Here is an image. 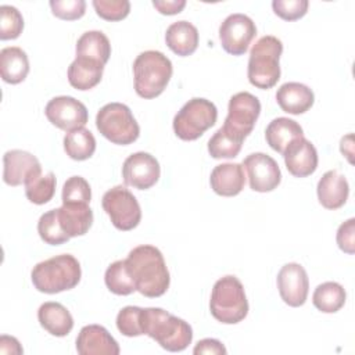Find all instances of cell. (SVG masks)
Wrapping results in <instances>:
<instances>
[{"mask_svg": "<svg viewBox=\"0 0 355 355\" xmlns=\"http://www.w3.org/2000/svg\"><path fill=\"white\" fill-rule=\"evenodd\" d=\"M126 263L133 277L136 291L144 297L157 298L166 293L171 283L169 270L166 268L162 252L150 244L135 247Z\"/></svg>", "mask_w": 355, "mask_h": 355, "instance_id": "obj_1", "label": "cell"}, {"mask_svg": "<svg viewBox=\"0 0 355 355\" xmlns=\"http://www.w3.org/2000/svg\"><path fill=\"white\" fill-rule=\"evenodd\" d=\"M140 326L143 334L171 352L186 349L193 340L191 326L162 308H141Z\"/></svg>", "mask_w": 355, "mask_h": 355, "instance_id": "obj_2", "label": "cell"}, {"mask_svg": "<svg viewBox=\"0 0 355 355\" xmlns=\"http://www.w3.org/2000/svg\"><path fill=\"white\" fill-rule=\"evenodd\" d=\"M80 276V263L71 254H61L42 261L31 272L35 288L46 294H57L76 287Z\"/></svg>", "mask_w": 355, "mask_h": 355, "instance_id": "obj_3", "label": "cell"}, {"mask_svg": "<svg viewBox=\"0 0 355 355\" xmlns=\"http://www.w3.org/2000/svg\"><path fill=\"white\" fill-rule=\"evenodd\" d=\"M172 62L161 51L140 53L133 62L135 90L141 98L158 97L172 78Z\"/></svg>", "mask_w": 355, "mask_h": 355, "instance_id": "obj_4", "label": "cell"}, {"mask_svg": "<svg viewBox=\"0 0 355 355\" xmlns=\"http://www.w3.org/2000/svg\"><path fill=\"white\" fill-rule=\"evenodd\" d=\"M283 53V43L276 36L268 35L257 40L250 51L247 76L252 86L270 89L280 79L279 60Z\"/></svg>", "mask_w": 355, "mask_h": 355, "instance_id": "obj_5", "label": "cell"}, {"mask_svg": "<svg viewBox=\"0 0 355 355\" xmlns=\"http://www.w3.org/2000/svg\"><path fill=\"white\" fill-rule=\"evenodd\" d=\"M211 315L220 323L236 324L248 313V301L241 282L232 275L223 276L214 284L209 300Z\"/></svg>", "mask_w": 355, "mask_h": 355, "instance_id": "obj_6", "label": "cell"}, {"mask_svg": "<svg viewBox=\"0 0 355 355\" xmlns=\"http://www.w3.org/2000/svg\"><path fill=\"white\" fill-rule=\"evenodd\" d=\"M97 130L111 143L128 146L140 136V128L130 108L122 103H110L96 115Z\"/></svg>", "mask_w": 355, "mask_h": 355, "instance_id": "obj_7", "label": "cell"}, {"mask_svg": "<svg viewBox=\"0 0 355 355\" xmlns=\"http://www.w3.org/2000/svg\"><path fill=\"white\" fill-rule=\"evenodd\" d=\"M218 110L215 104L207 98L194 97L189 100L173 118L175 135L184 140L193 141L204 135V132L215 125Z\"/></svg>", "mask_w": 355, "mask_h": 355, "instance_id": "obj_8", "label": "cell"}, {"mask_svg": "<svg viewBox=\"0 0 355 355\" xmlns=\"http://www.w3.org/2000/svg\"><path fill=\"white\" fill-rule=\"evenodd\" d=\"M101 205L118 230L128 232L140 223L141 209L139 201L123 186H115L105 191Z\"/></svg>", "mask_w": 355, "mask_h": 355, "instance_id": "obj_9", "label": "cell"}, {"mask_svg": "<svg viewBox=\"0 0 355 355\" xmlns=\"http://www.w3.org/2000/svg\"><path fill=\"white\" fill-rule=\"evenodd\" d=\"M259 114L261 103L254 94L248 92L236 93L229 100L227 116L223 128L233 132L239 137L245 139L252 132Z\"/></svg>", "mask_w": 355, "mask_h": 355, "instance_id": "obj_10", "label": "cell"}, {"mask_svg": "<svg viewBox=\"0 0 355 355\" xmlns=\"http://www.w3.org/2000/svg\"><path fill=\"white\" fill-rule=\"evenodd\" d=\"M257 35L254 21L244 14H230L219 26V40L223 50L232 55H243Z\"/></svg>", "mask_w": 355, "mask_h": 355, "instance_id": "obj_11", "label": "cell"}, {"mask_svg": "<svg viewBox=\"0 0 355 355\" xmlns=\"http://www.w3.org/2000/svg\"><path fill=\"white\" fill-rule=\"evenodd\" d=\"M44 114L54 126L65 132L83 128L89 118L86 105L71 96L51 98L44 108Z\"/></svg>", "mask_w": 355, "mask_h": 355, "instance_id": "obj_12", "label": "cell"}, {"mask_svg": "<svg viewBox=\"0 0 355 355\" xmlns=\"http://www.w3.org/2000/svg\"><path fill=\"white\" fill-rule=\"evenodd\" d=\"M241 165L247 171L248 183L254 191H272L282 182V172L277 162L265 153L247 155Z\"/></svg>", "mask_w": 355, "mask_h": 355, "instance_id": "obj_13", "label": "cell"}, {"mask_svg": "<svg viewBox=\"0 0 355 355\" xmlns=\"http://www.w3.org/2000/svg\"><path fill=\"white\" fill-rule=\"evenodd\" d=\"M161 175V168L155 157L139 151L129 155L122 165V178L128 186L139 190L153 187Z\"/></svg>", "mask_w": 355, "mask_h": 355, "instance_id": "obj_14", "label": "cell"}, {"mask_svg": "<svg viewBox=\"0 0 355 355\" xmlns=\"http://www.w3.org/2000/svg\"><path fill=\"white\" fill-rule=\"evenodd\" d=\"M277 288L282 300L288 306L304 305L309 291V280L304 266L295 262L282 266L277 273Z\"/></svg>", "mask_w": 355, "mask_h": 355, "instance_id": "obj_15", "label": "cell"}, {"mask_svg": "<svg viewBox=\"0 0 355 355\" xmlns=\"http://www.w3.org/2000/svg\"><path fill=\"white\" fill-rule=\"evenodd\" d=\"M42 173L39 159L24 150H10L3 157V180L8 186L25 184L31 178Z\"/></svg>", "mask_w": 355, "mask_h": 355, "instance_id": "obj_16", "label": "cell"}, {"mask_svg": "<svg viewBox=\"0 0 355 355\" xmlns=\"http://www.w3.org/2000/svg\"><path fill=\"white\" fill-rule=\"evenodd\" d=\"M76 351L80 355H118L121 349L105 327L87 324L76 337Z\"/></svg>", "mask_w": 355, "mask_h": 355, "instance_id": "obj_17", "label": "cell"}, {"mask_svg": "<svg viewBox=\"0 0 355 355\" xmlns=\"http://www.w3.org/2000/svg\"><path fill=\"white\" fill-rule=\"evenodd\" d=\"M287 171L295 178H306L318 168V151L305 137L294 140L283 153Z\"/></svg>", "mask_w": 355, "mask_h": 355, "instance_id": "obj_18", "label": "cell"}, {"mask_svg": "<svg viewBox=\"0 0 355 355\" xmlns=\"http://www.w3.org/2000/svg\"><path fill=\"white\" fill-rule=\"evenodd\" d=\"M318 200L326 209L341 208L348 198L349 184L344 175L337 171H327L318 182Z\"/></svg>", "mask_w": 355, "mask_h": 355, "instance_id": "obj_19", "label": "cell"}, {"mask_svg": "<svg viewBox=\"0 0 355 355\" xmlns=\"http://www.w3.org/2000/svg\"><path fill=\"white\" fill-rule=\"evenodd\" d=\"M212 190L222 197L237 196L245 184L244 168L241 164L226 162L216 165L209 178Z\"/></svg>", "mask_w": 355, "mask_h": 355, "instance_id": "obj_20", "label": "cell"}, {"mask_svg": "<svg viewBox=\"0 0 355 355\" xmlns=\"http://www.w3.org/2000/svg\"><path fill=\"white\" fill-rule=\"evenodd\" d=\"M276 101L284 112L300 115L306 112L313 105L315 94L304 83L287 82L277 89Z\"/></svg>", "mask_w": 355, "mask_h": 355, "instance_id": "obj_21", "label": "cell"}, {"mask_svg": "<svg viewBox=\"0 0 355 355\" xmlns=\"http://www.w3.org/2000/svg\"><path fill=\"white\" fill-rule=\"evenodd\" d=\"M37 319L40 326L55 337H65L73 327V318L71 312L60 302H44L39 306Z\"/></svg>", "mask_w": 355, "mask_h": 355, "instance_id": "obj_22", "label": "cell"}, {"mask_svg": "<svg viewBox=\"0 0 355 355\" xmlns=\"http://www.w3.org/2000/svg\"><path fill=\"white\" fill-rule=\"evenodd\" d=\"M304 137V130L294 119L279 116L275 118L265 130V139L269 147L283 155L286 148L297 139Z\"/></svg>", "mask_w": 355, "mask_h": 355, "instance_id": "obj_23", "label": "cell"}, {"mask_svg": "<svg viewBox=\"0 0 355 355\" xmlns=\"http://www.w3.org/2000/svg\"><path fill=\"white\" fill-rule=\"evenodd\" d=\"M198 31L189 21H178L168 26L165 33L166 46L180 57L191 55L198 47Z\"/></svg>", "mask_w": 355, "mask_h": 355, "instance_id": "obj_24", "label": "cell"}, {"mask_svg": "<svg viewBox=\"0 0 355 355\" xmlns=\"http://www.w3.org/2000/svg\"><path fill=\"white\" fill-rule=\"evenodd\" d=\"M64 232L69 237L83 236L93 223V211L89 204H62L57 208Z\"/></svg>", "mask_w": 355, "mask_h": 355, "instance_id": "obj_25", "label": "cell"}, {"mask_svg": "<svg viewBox=\"0 0 355 355\" xmlns=\"http://www.w3.org/2000/svg\"><path fill=\"white\" fill-rule=\"evenodd\" d=\"M29 72V60L21 47H4L0 51V73L6 83L17 85L25 80Z\"/></svg>", "mask_w": 355, "mask_h": 355, "instance_id": "obj_26", "label": "cell"}, {"mask_svg": "<svg viewBox=\"0 0 355 355\" xmlns=\"http://www.w3.org/2000/svg\"><path fill=\"white\" fill-rule=\"evenodd\" d=\"M103 71V64L89 58L76 57L68 67V82L78 90H89L100 83Z\"/></svg>", "mask_w": 355, "mask_h": 355, "instance_id": "obj_27", "label": "cell"}, {"mask_svg": "<svg viewBox=\"0 0 355 355\" xmlns=\"http://www.w3.org/2000/svg\"><path fill=\"white\" fill-rule=\"evenodd\" d=\"M76 57L89 58L103 65L111 55V44L108 37L100 31H87L76 42Z\"/></svg>", "mask_w": 355, "mask_h": 355, "instance_id": "obj_28", "label": "cell"}, {"mask_svg": "<svg viewBox=\"0 0 355 355\" xmlns=\"http://www.w3.org/2000/svg\"><path fill=\"white\" fill-rule=\"evenodd\" d=\"M345 290L337 282H324L319 284L312 295L315 308L323 313H334L345 304Z\"/></svg>", "mask_w": 355, "mask_h": 355, "instance_id": "obj_29", "label": "cell"}, {"mask_svg": "<svg viewBox=\"0 0 355 355\" xmlns=\"http://www.w3.org/2000/svg\"><path fill=\"white\" fill-rule=\"evenodd\" d=\"M64 150L75 161L89 159L96 151V139L89 129L78 128L65 135Z\"/></svg>", "mask_w": 355, "mask_h": 355, "instance_id": "obj_30", "label": "cell"}, {"mask_svg": "<svg viewBox=\"0 0 355 355\" xmlns=\"http://www.w3.org/2000/svg\"><path fill=\"white\" fill-rule=\"evenodd\" d=\"M243 141L244 139L222 126L208 140V153L215 159L234 158L239 155Z\"/></svg>", "mask_w": 355, "mask_h": 355, "instance_id": "obj_31", "label": "cell"}, {"mask_svg": "<svg viewBox=\"0 0 355 355\" xmlns=\"http://www.w3.org/2000/svg\"><path fill=\"white\" fill-rule=\"evenodd\" d=\"M104 282L107 288L116 295H129L136 291V286L129 272L126 259L112 262L105 270Z\"/></svg>", "mask_w": 355, "mask_h": 355, "instance_id": "obj_32", "label": "cell"}, {"mask_svg": "<svg viewBox=\"0 0 355 355\" xmlns=\"http://www.w3.org/2000/svg\"><path fill=\"white\" fill-rule=\"evenodd\" d=\"M55 176L53 172H47L46 175L39 173L31 178L24 184L26 198L36 205H43L49 202L55 193Z\"/></svg>", "mask_w": 355, "mask_h": 355, "instance_id": "obj_33", "label": "cell"}, {"mask_svg": "<svg viewBox=\"0 0 355 355\" xmlns=\"http://www.w3.org/2000/svg\"><path fill=\"white\" fill-rule=\"evenodd\" d=\"M37 233L40 239L50 245H60L67 243L71 237L64 232L57 208L44 212L37 222Z\"/></svg>", "mask_w": 355, "mask_h": 355, "instance_id": "obj_34", "label": "cell"}, {"mask_svg": "<svg viewBox=\"0 0 355 355\" xmlns=\"http://www.w3.org/2000/svg\"><path fill=\"white\" fill-rule=\"evenodd\" d=\"M92 189L89 182L82 176H71L62 187V204H89Z\"/></svg>", "mask_w": 355, "mask_h": 355, "instance_id": "obj_35", "label": "cell"}, {"mask_svg": "<svg viewBox=\"0 0 355 355\" xmlns=\"http://www.w3.org/2000/svg\"><path fill=\"white\" fill-rule=\"evenodd\" d=\"M24 29V18L21 12L12 6L0 7V39H17Z\"/></svg>", "mask_w": 355, "mask_h": 355, "instance_id": "obj_36", "label": "cell"}, {"mask_svg": "<svg viewBox=\"0 0 355 355\" xmlns=\"http://www.w3.org/2000/svg\"><path fill=\"white\" fill-rule=\"evenodd\" d=\"M97 15L105 21H122L130 12L128 0H93Z\"/></svg>", "mask_w": 355, "mask_h": 355, "instance_id": "obj_37", "label": "cell"}, {"mask_svg": "<svg viewBox=\"0 0 355 355\" xmlns=\"http://www.w3.org/2000/svg\"><path fill=\"white\" fill-rule=\"evenodd\" d=\"M140 306H125L116 315V327L121 334L126 337H137L141 336V326H140Z\"/></svg>", "mask_w": 355, "mask_h": 355, "instance_id": "obj_38", "label": "cell"}, {"mask_svg": "<svg viewBox=\"0 0 355 355\" xmlns=\"http://www.w3.org/2000/svg\"><path fill=\"white\" fill-rule=\"evenodd\" d=\"M50 8L53 15L64 21H75L85 15V0H51Z\"/></svg>", "mask_w": 355, "mask_h": 355, "instance_id": "obj_39", "label": "cell"}, {"mask_svg": "<svg viewBox=\"0 0 355 355\" xmlns=\"http://www.w3.org/2000/svg\"><path fill=\"white\" fill-rule=\"evenodd\" d=\"M308 0H273L272 8L277 17L284 21L302 18L308 11Z\"/></svg>", "mask_w": 355, "mask_h": 355, "instance_id": "obj_40", "label": "cell"}, {"mask_svg": "<svg viewBox=\"0 0 355 355\" xmlns=\"http://www.w3.org/2000/svg\"><path fill=\"white\" fill-rule=\"evenodd\" d=\"M337 245L341 251L352 255L355 252V219L349 218L337 230Z\"/></svg>", "mask_w": 355, "mask_h": 355, "instance_id": "obj_41", "label": "cell"}, {"mask_svg": "<svg viewBox=\"0 0 355 355\" xmlns=\"http://www.w3.org/2000/svg\"><path fill=\"white\" fill-rule=\"evenodd\" d=\"M193 352L196 355L198 354H212V355H225L227 351L225 348V345L215 338H204L201 341L197 343V345L194 347Z\"/></svg>", "mask_w": 355, "mask_h": 355, "instance_id": "obj_42", "label": "cell"}, {"mask_svg": "<svg viewBox=\"0 0 355 355\" xmlns=\"http://www.w3.org/2000/svg\"><path fill=\"white\" fill-rule=\"evenodd\" d=\"M153 6L158 10V12L164 15H175L179 14L184 7V0H154Z\"/></svg>", "mask_w": 355, "mask_h": 355, "instance_id": "obj_43", "label": "cell"}, {"mask_svg": "<svg viewBox=\"0 0 355 355\" xmlns=\"http://www.w3.org/2000/svg\"><path fill=\"white\" fill-rule=\"evenodd\" d=\"M24 349L19 341L11 336H1L0 337V354H22Z\"/></svg>", "mask_w": 355, "mask_h": 355, "instance_id": "obj_44", "label": "cell"}, {"mask_svg": "<svg viewBox=\"0 0 355 355\" xmlns=\"http://www.w3.org/2000/svg\"><path fill=\"white\" fill-rule=\"evenodd\" d=\"M354 144H352V135H347L345 137L341 139V143H340V150L341 153L348 158V161L352 164V155H354Z\"/></svg>", "mask_w": 355, "mask_h": 355, "instance_id": "obj_45", "label": "cell"}]
</instances>
